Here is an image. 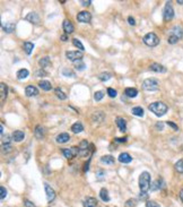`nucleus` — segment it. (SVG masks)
Here are the masks:
<instances>
[{"label":"nucleus","mask_w":183,"mask_h":207,"mask_svg":"<svg viewBox=\"0 0 183 207\" xmlns=\"http://www.w3.org/2000/svg\"><path fill=\"white\" fill-rule=\"evenodd\" d=\"M88 147V143H87V140H83V142L80 143V145H79V150H88L87 148Z\"/></svg>","instance_id":"obj_46"},{"label":"nucleus","mask_w":183,"mask_h":207,"mask_svg":"<svg viewBox=\"0 0 183 207\" xmlns=\"http://www.w3.org/2000/svg\"><path fill=\"white\" fill-rule=\"evenodd\" d=\"M150 174L147 171L141 172L140 177H139V188H140L141 192H147L150 188Z\"/></svg>","instance_id":"obj_2"},{"label":"nucleus","mask_w":183,"mask_h":207,"mask_svg":"<svg viewBox=\"0 0 183 207\" xmlns=\"http://www.w3.org/2000/svg\"><path fill=\"white\" fill-rule=\"evenodd\" d=\"M38 86L41 87L43 91H50L52 88L51 83L49 82V80H41V82L38 83Z\"/></svg>","instance_id":"obj_23"},{"label":"nucleus","mask_w":183,"mask_h":207,"mask_svg":"<svg viewBox=\"0 0 183 207\" xmlns=\"http://www.w3.org/2000/svg\"><path fill=\"white\" fill-rule=\"evenodd\" d=\"M66 57L67 59L70 61H77L80 60L83 58V51H67L66 52Z\"/></svg>","instance_id":"obj_7"},{"label":"nucleus","mask_w":183,"mask_h":207,"mask_svg":"<svg viewBox=\"0 0 183 207\" xmlns=\"http://www.w3.org/2000/svg\"><path fill=\"white\" fill-rule=\"evenodd\" d=\"M0 192H1V195H0V198L4 200V199L6 198V196H7V190H6V188H5V187H1V188H0Z\"/></svg>","instance_id":"obj_44"},{"label":"nucleus","mask_w":183,"mask_h":207,"mask_svg":"<svg viewBox=\"0 0 183 207\" xmlns=\"http://www.w3.org/2000/svg\"><path fill=\"white\" fill-rule=\"evenodd\" d=\"M161 182H163L161 179L159 180H156V181L154 182L153 185L150 186V190H157V189H161L162 188V185H161Z\"/></svg>","instance_id":"obj_38"},{"label":"nucleus","mask_w":183,"mask_h":207,"mask_svg":"<svg viewBox=\"0 0 183 207\" xmlns=\"http://www.w3.org/2000/svg\"><path fill=\"white\" fill-rule=\"evenodd\" d=\"M124 94L126 96H128V97H136L137 95H138V91H137L136 88H132V87H128V88H126V91H124Z\"/></svg>","instance_id":"obj_21"},{"label":"nucleus","mask_w":183,"mask_h":207,"mask_svg":"<svg viewBox=\"0 0 183 207\" xmlns=\"http://www.w3.org/2000/svg\"><path fill=\"white\" fill-rule=\"evenodd\" d=\"M25 19L27 22L32 23V24H38V23H40V17H38V14L34 13V12L27 14V16L25 17Z\"/></svg>","instance_id":"obj_10"},{"label":"nucleus","mask_w":183,"mask_h":207,"mask_svg":"<svg viewBox=\"0 0 183 207\" xmlns=\"http://www.w3.org/2000/svg\"><path fill=\"white\" fill-rule=\"evenodd\" d=\"M74 64H75V68H76L77 70H84V69H85V67H86L85 62L81 60V59H80V60L75 61Z\"/></svg>","instance_id":"obj_33"},{"label":"nucleus","mask_w":183,"mask_h":207,"mask_svg":"<svg viewBox=\"0 0 183 207\" xmlns=\"http://www.w3.org/2000/svg\"><path fill=\"white\" fill-rule=\"evenodd\" d=\"M30 75V71L27 70V69H21V70H18L17 71V78L18 79H25L27 76Z\"/></svg>","instance_id":"obj_30"},{"label":"nucleus","mask_w":183,"mask_h":207,"mask_svg":"<svg viewBox=\"0 0 183 207\" xmlns=\"http://www.w3.org/2000/svg\"><path fill=\"white\" fill-rule=\"evenodd\" d=\"M11 138H13V140L19 143L25 138V134H24V131H21V130H15L13 133V135H11Z\"/></svg>","instance_id":"obj_14"},{"label":"nucleus","mask_w":183,"mask_h":207,"mask_svg":"<svg viewBox=\"0 0 183 207\" xmlns=\"http://www.w3.org/2000/svg\"><path fill=\"white\" fill-rule=\"evenodd\" d=\"M103 96H104V92L102 91H97L94 93V100L95 101H101L103 99Z\"/></svg>","instance_id":"obj_39"},{"label":"nucleus","mask_w":183,"mask_h":207,"mask_svg":"<svg viewBox=\"0 0 183 207\" xmlns=\"http://www.w3.org/2000/svg\"><path fill=\"white\" fill-rule=\"evenodd\" d=\"M104 118H105V116H104V113L101 112V111H98V112H95L92 116V119H93V121H97V122H102L103 120H104Z\"/></svg>","instance_id":"obj_24"},{"label":"nucleus","mask_w":183,"mask_h":207,"mask_svg":"<svg viewBox=\"0 0 183 207\" xmlns=\"http://www.w3.org/2000/svg\"><path fill=\"white\" fill-rule=\"evenodd\" d=\"M25 94L26 96L28 97H32V96H36L38 94V90L33 85H28V86L25 88Z\"/></svg>","instance_id":"obj_11"},{"label":"nucleus","mask_w":183,"mask_h":207,"mask_svg":"<svg viewBox=\"0 0 183 207\" xmlns=\"http://www.w3.org/2000/svg\"><path fill=\"white\" fill-rule=\"evenodd\" d=\"M142 88L145 91H150V92L157 91L158 88H159V83L155 78H147L142 83Z\"/></svg>","instance_id":"obj_3"},{"label":"nucleus","mask_w":183,"mask_h":207,"mask_svg":"<svg viewBox=\"0 0 183 207\" xmlns=\"http://www.w3.org/2000/svg\"><path fill=\"white\" fill-rule=\"evenodd\" d=\"M175 170L179 173H183V159L182 160H179L176 163H175Z\"/></svg>","instance_id":"obj_36"},{"label":"nucleus","mask_w":183,"mask_h":207,"mask_svg":"<svg viewBox=\"0 0 183 207\" xmlns=\"http://www.w3.org/2000/svg\"><path fill=\"white\" fill-rule=\"evenodd\" d=\"M128 22H129V24H130V25H136V22H135V18L133 17H131V16H130V17L128 18Z\"/></svg>","instance_id":"obj_53"},{"label":"nucleus","mask_w":183,"mask_h":207,"mask_svg":"<svg viewBox=\"0 0 183 207\" xmlns=\"http://www.w3.org/2000/svg\"><path fill=\"white\" fill-rule=\"evenodd\" d=\"M149 111L150 112H153L155 116L157 117H163L167 112V105L165 103H163V102H154V103H150L149 104Z\"/></svg>","instance_id":"obj_1"},{"label":"nucleus","mask_w":183,"mask_h":207,"mask_svg":"<svg viewBox=\"0 0 183 207\" xmlns=\"http://www.w3.org/2000/svg\"><path fill=\"white\" fill-rule=\"evenodd\" d=\"M73 44L76 48H78V49H79V51H84V50H85V49H84V45H83V43H81V42L78 39H73Z\"/></svg>","instance_id":"obj_37"},{"label":"nucleus","mask_w":183,"mask_h":207,"mask_svg":"<svg viewBox=\"0 0 183 207\" xmlns=\"http://www.w3.org/2000/svg\"><path fill=\"white\" fill-rule=\"evenodd\" d=\"M163 17L165 22H168L172 18L174 17V9L172 7L170 1H167L165 5V8H164V13H163Z\"/></svg>","instance_id":"obj_5"},{"label":"nucleus","mask_w":183,"mask_h":207,"mask_svg":"<svg viewBox=\"0 0 183 207\" xmlns=\"http://www.w3.org/2000/svg\"><path fill=\"white\" fill-rule=\"evenodd\" d=\"M115 142H118V143H124V142H127V138H115Z\"/></svg>","instance_id":"obj_56"},{"label":"nucleus","mask_w":183,"mask_h":207,"mask_svg":"<svg viewBox=\"0 0 183 207\" xmlns=\"http://www.w3.org/2000/svg\"><path fill=\"white\" fill-rule=\"evenodd\" d=\"M178 4H180V5H183V0H178Z\"/></svg>","instance_id":"obj_59"},{"label":"nucleus","mask_w":183,"mask_h":207,"mask_svg":"<svg viewBox=\"0 0 183 207\" xmlns=\"http://www.w3.org/2000/svg\"><path fill=\"white\" fill-rule=\"evenodd\" d=\"M62 75L66 76V77H75V73H74L71 69H68V68L62 69Z\"/></svg>","instance_id":"obj_35"},{"label":"nucleus","mask_w":183,"mask_h":207,"mask_svg":"<svg viewBox=\"0 0 183 207\" xmlns=\"http://www.w3.org/2000/svg\"><path fill=\"white\" fill-rule=\"evenodd\" d=\"M136 206V200L135 199H129L126 203V207H135Z\"/></svg>","instance_id":"obj_45"},{"label":"nucleus","mask_w":183,"mask_h":207,"mask_svg":"<svg viewBox=\"0 0 183 207\" xmlns=\"http://www.w3.org/2000/svg\"><path fill=\"white\" fill-rule=\"evenodd\" d=\"M35 137L38 138V139H42L43 137H44V135H45V130H44V128H43L42 126H36V128H35Z\"/></svg>","instance_id":"obj_20"},{"label":"nucleus","mask_w":183,"mask_h":207,"mask_svg":"<svg viewBox=\"0 0 183 207\" xmlns=\"http://www.w3.org/2000/svg\"><path fill=\"white\" fill-rule=\"evenodd\" d=\"M38 64L41 66V68L44 69V68H47V67L51 66V61H50V58H49V57H44L42 59H40Z\"/></svg>","instance_id":"obj_22"},{"label":"nucleus","mask_w":183,"mask_h":207,"mask_svg":"<svg viewBox=\"0 0 183 207\" xmlns=\"http://www.w3.org/2000/svg\"><path fill=\"white\" fill-rule=\"evenodd\" d=\"M55 94H57V96H58V99H60V100H66V99H67V95L64 94V93L61 91V90H59V88H57V90H55Z\"/></svg>","instance_id":"obj_40"},{"label":"nucleus","mask_w":183,"mask_h":207,"mask_svg":"<svg viewBox=\"0 0 183 207\" xmlns=\"http://www.w3.org/2000/svg\"><path fill=\"white\" fill-rule=\"evenodd\" d=\"M61 40H62V41H64V42H66V41H67V40H68V36H67V35H66V34L61 35Z\"/></svg>","instance_id":"obj_57"},{"label":"nucleus","mask_w":183,"mask_h":207,"mask_svg":"<svg viewBox=\"0 0 183 207\" xmlns=\"http://www.w3.org/2000/svg\"><path fill=\"white\" fill-rule=\"evenodd\" d=\"M2 28H4V31L6 32V33H11L14 30H15V24L14 23H6L4 26H2Z\"/></svg>","instance_id":"obj_31"},{"label":"nucleus","mask_w":183,"mask_h":207,"mask_svg":"<svg viewBox=\"0 0 183 207\" xmlns=\"http://www.w3.org/2000/svg\"><path fill=\"white\" fill-rule=\"evenodd\" d=\"M101 162L102 163H105V164H114L115 160H114V157L112 155H104L101 157Z\"/></svg>","instance_id":"obj_25"},{"label":"nucleus","mask_w":183,"mask_h":207,"mask_svg":"<svg viewBox=\"0 0 183 207\" xmlns=\"http://www.w3.org/2000/svg\"><path fill=\"white\" fill-rule=\"evenodd\" d=\"M92 19V15L88 12H80V13L77 15V21L80 23H90Z\"/></svg>","instance_id":"obj_8"},{"label":"nucleus","mask_w":183,"mask_h":207,"mask_svg":"<svg viewBox=\"0 0 183 207\" xmlns=\"http://www.w3.org/2000/svg\"><path fill=\"white\" fill-rule=\"evenodd\" d=\"M156 128H157L158 130H163V128H164V123H163V122H157V123H156Z\"/></svg>","instance_id":"obj_52"},{"label":"nucleus","mask_w":183,"mask_h":207,"mask_svg":"<svg viewBox=\"0 0 183 207\" xmlns=\"http://www.w3.org/2000/svg\"><path fill=\"white\" fill-rule=\"evenodd\" d=\"M44 188H45V192H47V202L51 203L55 198V191L53 190V188H52L51 186H49L47 183H44Z\"/></svg>","instance_id":"obj_9"},{"label":"nucleus","mask_w":183,"mask_h":207,"mask_svg":"<svg viewBox=\"0 0 183 207\" xmlns=\"http://www.w3.org/2000/svg\"><path fill=\"white\" fill-rule=\"evenodd\" d=\"M92 4V1H90V0H87V1H85V0H83V1H81V5H83V6H90V5Z\"/></svg>","instance_id":"obj_55"},{"label":"nucleus","mask_w":183,"mask_h":207,"mask_svg":"<svg viewBox=\"0 0 183 207\" xmlns=\"http://www.w3.org/2000/svg\"><path fill=\"white\" fill-rule=\"evenodd\" d=\"M36 75H38V77H44V76L47 75V73H45L44 70H42V69H41V70H38V71H36Z\"/></svg>","instance_id":"obj_50"},{"label":"nucleus","mask_w":183,"mask_h":207,"mask_svg":"<svg viewBox=\"0 0 183 207\" xmlns=\"http://www.w3.org/2000/svg\"><path fill=\"white\" fill-rule=\"evenodd\" d=\"M149 69L155 71V73H165L166 71V68L164 66L159 65V64H156V62H154V64H152V65L149 66Z\"/></svg>","instance_id":"obj_17"},{"label":"nucleus","mask_w":183,"mask_h":207,"mask_svg":"<svg viewBox=\"0 0 183 207\" xmlns=\"http://www.w3.org/2000/svg\"><path fill=\"white\" fill-rule=\"evenodd\" d=\"M180 198L183 202V189H181V191H180Z\"/></svg>","instance_id":"obj_58"},{"label":"nucleus","mask_w":183,"mask_h":207,"mask_svg":"<svg viewBox=\"0 0 183 207\" xmlns=\"http://www.w3.org/2000/svg\"><path fill=\"white\" fill-rule=\"evenodd\" d=\"M25 206L26 207H36L34 204L32 203V202H30V200H25Z\"/></svg>","instance_id":"obj_51"},{"label":"nucleus","mask_w":183,"mask_h":207,"mask_svg":"<svg viewBox=\"0 0 183 207\" xmlns=\"http://www.w3.org/2000/svg\"><path fill=\"white\" fill-rule=\"evenodd\" d=\"M84 207H96L97 206V200L93 197H87L83 203Z\"/></svg>","instance_id":"obj_18"},{"label":"nucleus","mask_w":183,"mask_h":207,"mask_svg":"<svg viewBox=\"0 0 183 207\" xmlns=\"http://www.w3.org/2000/svg\"><path fill=\"white\" fill-rule=\"evenodd\" d=\"M71 130H73V133H75V134H79V133H81L84 130V127H83V125H81L80 122H76V123H74L71 126Z\"/></svg>","instance_id":"obj_26"},{"label":"nucleus","mask_w":183,"mask_h":207,"mask_svg":"<svg viewBox=\"0 0 183 207\" xmlns=\"http://www.w3.org/2000/svg\"><path fill=\"white\" fill-rule=\"evenodd\" d=\"M100 197L102 199L103 202H109L110 200V196H109V191H107L105 188H102L101 191H100Z\"/></svg>","instance_id":"obj_27"},{"label":"nucleus","mask_w":183,"mask_h":207,"mask_svg":"<svg viewBox=\"0 0 183 207\" xmlns=\"http://www.w3.org/2000/svg\"><path fill=\"white\" fill-rule=\"evenodd\" d=\"M107 94H109V96H110V97H112V99H113V97H116V94H118V93H116V91H115V90H113V88L109 87V88H107Z\"/></svg>","instance_id":"obj_42"},{"label":"nucleus","mask_w":183,"mask_h":207,"mask_svg":"<svg viewBox=\"0 0 183 207\" xmlns=\"http://www.w3.org/2000/svg\"><path fill=\"white\" fill-rule=\"evenodd\" d=\"M33 49H34V44L31 43V42H25L24 43V50L27 54H31L33 52Z\"/></svg>","instance_id":"obj_32"},{"label":"nucleus","mask_w":183,"mask_h":207,"mask_svg":"<svg viewBox=\"0 0 183 207\" xmlns=\"http://www.w3.org/2000/svg\"><path fill=\"white\" fill-rule=\"evenodd\" d=\"M131 112L133 116H137V117H144V114H145L144 109L140 108V107H135V108H132Z\"/></svg>","instance_id":"obj_28"},{"label":"nucleus","mask_w":183,"mask_h":207,"mask_svg":"<svg viewBox=\"0 0 183 207\" xmlns=\"http://www.w3.org/2000/svg\"><path fill=\"white\" fill-rule=\"evenodd\" d=\"M2 148H4L5 153H8V152L11 151V146L10 145H2Z\"/></svg>","instance_id":"obj_49"},{"label":"nucleus","mask_w":183,"mask_h":207,"mask_svg":"<svg viewBox=\"0 0 183 207\" xmlns=\"http://www.w3.org/2000/svg\"><path fill=\"white\" fill-rule=\"evenodd\" d=\"M147 197H148V195L146 194V192H140V195H139V198L140 199H147Z\"/></svg>","instance_id":"obj_54"},{"label":"nucleus","mask_w":183,"mask_h":207,"mask_svg":"<svg viewBox=\"0 0 183 207\" xmlns=\"http://www.w3.org/2000/svg\"><path fill=\"white\" fill-rule=\"evenodd\" d=\"M119 161L121 163L127 164V163H130V162H131L132 157L130 156V154H128V153H121L119 155Z\"/></svg>","instance_id":"obj_19"},{"label":"nucleus","mask_w":183,"mask_h":207,"mask_svg":"<svg viewBox=\"0 0 183 207\" xmlns=\"http://www.w3.org/2000/svg\"><path fill=\"white\" fill-rule=\"evenodd\" d=\"M0 93H1V102H4L7 97V86L4 83L0 84Z\"/></svg>","instance_id":"obj_29"},{"label":"nucleus","mask_w":183,"mask_h":207,"mask_svg":"<svg viewBox=\"0 0 183 207\" xmlns=\"http://www.w3.org/2000/svg\"><path fill=\"white\" fill-rule=\"evenodd\" d=\"M144 43L146 45H148V47H156L159 44V39H158V36L155 33H147V34L144 36Z\"/></svg>","instance_id":"obj_4"},{"label":"nucleus","mask_w":183,"mask_h":207,"mask_svg":"<svg viewBox=\"0 0 183 207\" xmlns=\"http://www.w3.org/2000/svg\"><path fill=\"white\" fill-rule=\"evenodd\" d=\"M146 207H161V206L156 202H154V200H148L146 203Z\"/></svg>","instance_id":"obj_43"},{"label":"nucleus","mask_w":183,"mask_h":207,"mask_svg":"<svg viewBox=\"0 0 183 207\" xmlns=\"http://www.w3.org/2000/svg\"><path fill=\"white\" fill-rule=\"evenodd\" d=\"M167 42L170 44H175L179 42V39L178 38H175V36H173V35H170L168 36V39H167Z\"/></svg>","instance_id":"obj_41"},{"label":"nucleus","mask_w":183,"mask_h":207,"mask_svg":"<svg viewBox=\"0 0 183 207\" xmlns=\"http://www.w3.org/2000/svg\"><path fill=\"white\" fill-rule=\"evenodd\" d=\"M10 139V137L9 136H6V137H2V145H9V140Z\"/></svg>","instance_id":"obj_48"},{"label":"nucleus","mask_w":183,"mask_h":207,"mask_svg":"<svg viewBox=\"0 0 183 207\" xmlns=\"http://www.w3.org/2000/svg\"><path fill=\"white\" fill-rule=\"evenodd\" d=\"M166 123H167V126H170V127H172V128H173L174 130H179V127H178V126L175 125V123H173L172 121H167Z\"/></svg>","instance_id":"obj_47"},{"label":"nucleus","mask_w":183,"mask_h":207,"mask_svg":"<svg viewBox=\"0 0 183 207\" xmlns=\"http://www.w3.org/2000/svg\"><path fill=\"white\" fill-rule=\"evenodd\" d=\"M111 77H112V75H111L110 73H102L98 75V78H100L102 82H106V80L111 79Z\"/></svg>","instance_id":"obj_34"},{"label":"nucleus","mask_w":183,"mask_h":207,"mask_svg":"<svg viewBox=\"0 0 183 207\" xmlns=\"http://www.w3.org/2000/svg\"><path fill=\"white\" fill-rule=\"evenodd\" d=\"M62 153H64V155L66 159H73L74 156H76L79 154V147H70V148H64V151H62Z\"/></svg>","instance_id":"obj_6"},{"label":"nucleus","mask_w":183,"mask_h":207,"mask_svg":"<svg viewBox=\"0 0 183 207\" xmlns=\"http://www.w3.org/2000/svg\"><path fill=\"white\" fill-rule=\"evenodd\" d=\"M62 27H64V31L66 32V34H71L74 31H75V27H74L73 23L69 22L68 19L64 21V25H62Z\"/></svg>","instance_id":"obj_15"},{"label":"nucleus","mask_w":183,"mask_h":207,"mask_svg":"<svg viewBox=\"0 0 183 207\" xmlns=\"http://www.w3.org/2000/svg\"><path fill=\"white\" fill-rule=\"evenodd\" d=\"M116 126L119 127L120 131H122V133H124L126 130H127V121L124 120L123 118H121V117H118L116 118Z\"/></svg>","instance_id":"obj_16"},{"label":"nucleus","mask_w":183,"mask_h":207,"mask_svg":"<svg viewBox=\"0 0 183 207\" xmlns=\"http://www.w3.org/2000/svg\"><path fill=\"white\" fill-rule=\"evenodd\" d=\"M171 35H173L178 39H182L183 36V28L181 26H174L172 30H171Z\"/></svg>","instance_id":"obj_12"},{"label":"nucleus","mask_w":183,"mask_h":207,"mask_svg":"<svg viewBox=\"0 0 183 207\" xmlns=\"http://www.w3.org/2000/svg\"><path fill=\"white\" fill-rule=\"evenodd\" d=\"M55 140L58 144H64V143H68L70 140V136L67 133H62V134H59L57 136Z\"/></svg>","instance_id":"obj_13"}]
</instances>
